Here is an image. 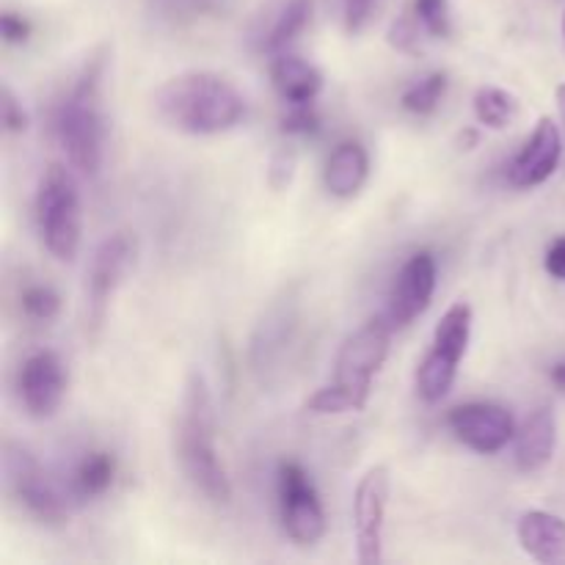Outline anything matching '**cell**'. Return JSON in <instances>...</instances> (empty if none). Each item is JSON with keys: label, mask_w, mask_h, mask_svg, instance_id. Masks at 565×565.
I'll return each mask as SVG.
<instances>
[{"label": "cell", "mask_w": 565, "mask_h": 565, "mask_svg": "<svg viewBox=\"0 0 565 565\" xmlns=\"http://www.w3.org/2000/svg\"><path fill=\"white\" fill-rule=\"evenodd\" d=\"M472 323L475 312L467 301H456L434 329V348L430 351L439 356L450 359V362L461 364L467 359L469 342H472Z\"/></svg>", "instance_id": "obj_21"}, {"label": "cell", "mask_w": 565, "mask_h": 565, "mask_svg": "<svg viewBox=\"0 0 565 565\" xmlns=\"http://www.w3.org/2000/svg\"><path fill=\"white\" fill-rule=\"evenodd\" d=\"M136 241L127 232H114L105 237L92 254V265L86 274V329L97 334L108 318L110 301L116 290L125 285L127 274L136 265Z\"/></svg>", "instance_id": "obj_7"}, {"label": "cell", "mask_w": 565, "mask_h": 565, "mask_svg": "<svg viewBox=\"0 0 565 565\" xmlns=\"http://www.w3.org/2000/svg\"><path fill=\"white\" fill-rule=\"evenodd\" d=\"M3 475L6 486H9V491L14 494V500L20 502L36 522L50 524V527L66 522L72 494L61 489V486L44 472L42 463L33 458V452L28 450V447L6 439Z\"/></svg>", "instance_id": "obj_6"}, {"label": "cell", "mask_w": 565, "mask_h": 565, "mask_svg": "<svg viewBox=\"0 0 565 565\" xmlns=\"http://www.w3.org/2000/svg\"><path fill=\"white\" fill-rule=\"evenodd\" d=\"M66 386H70V373H66L64 359L50 348L33 351L22 362L17 390H20L22 408L31 419L42 423V419L55 417L66 397Z\"/></svg>", "instance_id": "obj_11"}, {"label": "cell", "mask_w": 565, "mask_h": 565, "mask_svg": "<svg viewBox=\"0 0 565 565\" xmlns=\"http://www.w3.org/2000/svg\"><path fill=\"white\" fill-rule=\"evenodd\" d=\"M298 331V309L290 298H281L265 312L252 334V367L257 375L268 379L274 370L285 364Z\"/></svg>", "instance_id": "obj_14"}, {"label": "cell", "mask_w": 565, "mask_h": 565, "mask_svg": "<svg viewBox=\"0 0 565 565\" xmlns=\"http://www.w3.org/2000/svg\"><path fill=\"white\" fill-rule=\"evenodd\" d=\"M36 226L44 248L58 263H72L83 241V202L75 171L50 163L39 180Z\"/></svg>", "instance_id": "obj_4"}, {"label": "cell", "mask_w": 565, "mask_h": 565, "mask_svg": "<svg viewBox=\"0 0 565 565\" xmlns=\"http://www.w3.org/2000/svg\"><path fill=\"white\" fill-rule=\"evenodd\" d=\"M392 323L386 315L367 320L362 329L353 331L342 342L334 362V381L331 384L351 401L353 412H362L373 392L375 375L384 367L392 348Z\"/></svg>", "instance_id": "obj_5"}, {"label": "cell", "mask_w": 565, "mask_h": 565, "mask_svg": "<svg viewBox=\"0 0 565 565\" xmlns=\"http://www.w3.org/2000/svg\"><path fill=\"white\" fill-rule=\"evenodd\" d=\"M472 110L475 119L483 127H489V130H508V127L519 119L522 105H519L516 94L505 92V88L480 86L478 92H475Z\"/></svg>", "instance_id": "obj_22"}, {"label": "cell", "mask_w": 565, "mask_h": 565, "mask_svg": "<svg viewBox=\"0 0 565 565\" xmlns=\"http://www.w3.org/2000/svg\"><path fill=\"white\" fill-rule=\"evenodd\" d=\"M392 478L390 467L375 463L359 478L353 491V541L356 561L362 565L384 563V530L390 511Z\"/></svg>", "instance_id": "obj_8"}, {"label": "cell", "mask_w": 565, "mask_h": 565, "mask_svg": "<svg viewBox=\"0 0 565 565\" xmlns=\"http://www.w3.org/2000/svg\"><path fill=\"white\" fill-rule=\"evenodd\" d=\"M307 412L320 414V417H331V414L353 412V406H351V401H348V397L342 395V392L337 390L334 384H329V386H323V390H318L312 397H309Z\"/></svg>", "instance_id": "obj_31"}, {"label": "cell", "mask_w": 565, "mask_h": 565, "mask_svg": "<svg viewBox=\"0 0 565 565\" xmlns=\"http://www.w3.org/2000/svg\"><path fill=\"white\" fill-rule=\"evenodd\" d=\"M370 177V154L359 141L337 143L323 169L326 191L337 199H353Z\"/></svg>", "instance_id": "obj_19"}, {"label": "cell", "mask_w": 565, "mask_h": 565, "mask_svg": "<svg viewBox=\"0 0 565 565\" xmlns=\"http://www.w3.org/2000/svg\"><path fill=\"white\" fill-rule=\"evenodd\" d=\"M174 450L182 472L199 494H204L215 505H226L232 500V480L215 447L213 395L202 373H191L185 381L174 430Z\"/></svg>", "instance_id": "obj_3"}, {"label": "cell", "mask_w": 565, "mask_h": 565, "mask_svg": "<svg viewBox=\"0 0 565 565\" xmlns=\"http://www.w3.org/2000/svg\"><path fill=\"white\" fill-rule=\"evenodd\" d=\"M557 450V417L552 406H539L519 425L513 439V461L524 475H535L546 469Z\"/></svg>", "instance_id": "obj_16"}, {"label": "cell", "mask_w": 565, "mask_h": 565, "mask_svg": "<svg viewBox=\"0 0 565 565\" xmlns=\"http://www.w3.org/2000/svg\"><path fill=\"white\" fill-rule=\"evenodd\" d=\"M423 25L417 22L414 14H403L397 17L395 22L390 25V44L397 50V53H406V55H423Z\"/></svg>", "instance_id": "obj_27"}, {"label": "cell", "mask_w": 565, "mask_h": 565, "mask_svg": "<svg viewBox=\"0 0 565 565\" xmlns=\"http://www.w3.org/2000/svg\"><path fill=\"white\" fill-rule=\"evenodd\" d=\"M160 119L185 136H221L241 127L248 99L230 77L210 70H191L160 83L152 94Z\"/></svg>", "instance_id": "obj_1"}, {"label": "cell", "mask_w": 565, "mask_h": 565, "mask_svg": "<svg viewBox=\"0 0 565 565\" xmlns=\"http://www.w3.org/2000/svg\"><path fill=\"white\" fill-rule=\"evenodd\" d=\"M544 268L552 279L565 281V235L557 237V241H552V246L546 248Z\"/></svg>", "instance_id": "obj_34"}, {"label": "cell", "mask_w": 565, "mask_h": 565, "mask_svg": "<svg viewBox=\"0 0 565 565\" xmlns=\"http://www.w3.org/2000/svg\"><path fill=\"white\" fill-rule=\"evenodd\" d=\"M105 66L108 53L97 50L83 64L72 86L58 99L53 114V132L72 169L83 177H97L105 158Z\"/></svg>", "instance_id": "obj_2"}, {"label": "cell", "mask_w": 565, "mask_h": 565, "mask_svg": "<svg viewBox=\"0 0 565 565\" xmlns=\"http://www.w3.org/2000/svg\"><path fill=\"white\" fill-rule=\"evenodd\" d=\"M458 364L450 359L439 356V353L428 351L417 367V392L425 403H441L450 395L452 384H456Z\"/></svg>", "instance_id": "obj_23"}, {"label": "cell", "mask_w": 565, "mask_h": 565, "mask_svg": "<svg viewBox=\"0 0 565 565\" xmlns=\"http://www.w3.org/2000/svg\"><path fill=\"white\" fill-rule=\"evenodd\" d=\"M0 33H3L6 44H25L31 39L33 25L25 17L17 14V11H3V17H0Z\"/></svg>", "instance_id": "obj_32"}, {"label": "cell", "mask_w": 565, "mask_h": 565, "mask_svg": "<svg viewBox=\"0 0 565 565\" xmlns=\"http://www.w3.org/2000/svg\"><path fill=\"white\" fill-rule=\"evenodd\" d=\"M447 88H450L447 72H428V75L417 77L412 86H406L401 97L403 110H408L412 116H434L441 108V103H445Z\"/></svg>", "instance_id": "obj_24"}, {"label": "cell", "mask_w": 565, "mask_h": 565, "mask_svg": "<svg viewBox=\"0 0 565 565\" xmlns=\"http://www.w3.org/2000/svg\"><path fill=\"white\" fill-rule=\"evenodd\" d=\"M436 279H439V265L430 252H417L403 263L397 270L390 290V303H386V320L392 329H408L414 320L428 312L436 292Z\"/></svg>", "instance_id": "obj_10"}, {"label": "cell", "mask_w": 565, "mask_h": 565, "mask_svg": "<svg viewBox=\"0 0 565 565\" xmlns=\"http://www.w3.org/2000/svg\"><path fill=\"white\" fill-rule=\"evenodd\" d=\"M270 83L287 105H307L323 92V72L296 53H276L270 58Z\"/></svg>", "instance_id": "obj_18"}, {"label": "cell", "mask_w": 565, "mask_h": 565, "mask_svg": "<svg viewBox=\"0 0 565 565\" xmlns=\"http://www.w3.org/2000/svg\"><path fill=\"white\" fill-rule=\"evenodd\" d=\"M20 309L33 323H50L61 312V296L50 285H28L20 292Z\"/></svg>", "instance_id": "obj_25"}, {"label": "cell", "mask_w": 565, "mask_h": 565, "mask_svg": "<svg viewBox=\"0 0 565 565\" xmlns=\"http://www.w3.org/2000/svg\"><path fill=\"white\" fill-rule=\"evenodd\" d=\"M412 14L423 25L425 36L447 39L452 33V6L450 0H414Z\"/></svg>", "instance_id": "obj_26"}, {"label": "cell", "mask_w": 565, "mask_h": 565, "mask_svg": "<svg viewBox=\"0 0 565 565\" xmlns=\"http://www.w3.org/2000/svg\"><path fill=\"white\" fill-rule=\"evenodd\" d=\"M555 99H557V108H561V119H563V127H565V83L555 88Z\"/></svg>", "instance_id": "obj_36"}, {"label": "cell", "mask_w": 565, "mask_h": 565, "mask_svg": "<svg viewBox=\"0 0 565 565\" xmlns=\"http://www.w3.org/2000/svg\"><path fill=\"white\" fill-rule=\"evenodd\" d=\"M524 555L544 565H565V519L550 511H527L516 522Z\"/></svg>", "instance_id": "obj_17"}, {"label": "cell", "mask_w": 565, "mask_h": 565, "mask_svg": "<svg viewBox=\"0 0 565 565\" xmlns=\"http://www.w3.org/2000/svg\"><path fill=\"white\" fill-rule=\"evenodd\" d=\"M116 480V458L108 450H88L72 469V478L66 491L72 500L88 502L108 494Z\"/></svg>", "instance_id": "obj_20"}, {"label": "cell", "mask_w": 565, "mask_h": 565, "mask_svg": "<svg viewBox=\"0 0 565 565\" xmlns=\"http://www.w3.org/2000/svg\"><path fill=\"white\" fill-rule=\"evenodd\" d=\"M379 3L381 0H342V25H345V33H351V36L362 33L373 22Z\"/></svg>", "instance_id": "obj_30"}, {"label": "cell", "mask_w": 565, "mask_h": 565, "mask_svg": "<svg viewBox=\"0 0 565 565\" xmlns=\"http://www.w3.org/2000/svg\"><path fill=\"white\" fill-rule=\"evenodd\" d=\"M3 125L9 132L28 130V114L20 99L14 97V92H11V86H3Z\"/></svg>", "instance_id": "obj_33"}, {"label": "cell", "mask_w": 565, "mask_h": 565, "mask_svg": "<svg viewBox=\"0 0 565 565\" xmlns=\"http://www.w3.org/2000/svg\"><path fill=\"white\" fill-rule=\"evenodd\" d=\"M452 436L480 456H497L516 439V419L500 403H463L447 417Z\"/></svg>", "instance_id": "obj_12"}, {"label": "cell", "mask_w": 565, "mask_h": 565, "mask_svg": "<svg viewBox=\"0 0 565 565\" xmlns=\"http://www.w3.org/2000/svg\"><path fill=\"white\" fill-rule=\"evenodd\" d=\"M281 132H287V136H301V138L318 136L320 116H318V110L312 108V103L290 105V108H287V114L281 116Z\"/></svg>", "instance_id": "obj_29"}, {"label": "cell", "mask_w": 565, "mask_h": 565, "mask_svg": "<svg viewBox=\"0 0 565 565\" xmlns=\"http://www.w3.org/2000/svg\"><path fill=\"white\" fill-rule=\"evenodd\" d=\"M315 0H274L254 28V47L259 53H285L312 22Z\"/></svg>", "instance_id": "obj_15"}, {"label": "cell", "mask_w": 565, "mask_h": 565, "mask_svg": "<svg viewBox=\"0 0 565 565\" xmlns=\"http://www.w3.org/2000/svg\"><path fill=\"white\" fill-rule=\"evenodd\" d=\"M298 174V149L279 147L268 160V185L274 191H287Z\"/></svg>", "instance_id": "obj_28"}, {"label": "cell", "mask_w": 565, "mask_h": 565, "mask_svg": "<svg viewBox=\"0 0 565 565\" xmlns=\"http://www.w3.org/2000/svg\"><path fill=\"white\" fill-rule=\"evenodd\" d=\"M563 39H565V14H563Z\"/></svg>", "instance_id": "obj_37"}, {"label": "cell", "mask_w": 565, "mask_h": 565, "mask_svg": "<svg viewBox=\"0 0 565 565\" xmlns=\"http://www.w3.org/2000/svg\"><path fill=\"white\" fill-rule=\"evenodd\" d=\"M552 384H555L561 392H565V362L552 367Z\"/></svg>", "instance_id": "obj_35"}, {"label": "cell", "mask_w": 565, "mask_h": 565, "mask_svg": "<svg viewBox=\"0 0 565 565\" xmlns=\"http://www.w3.org/2000/svg\"><path fill=\"white\" fill-rule=\"evenodd\" d=\"M279 511L287 539L298 546H315L326 535V511L312 478L298 461L279 463Z\"/></svg>", "instance_id": "obj_9"}, {"label": "cell", "mask_w": 565, "mask_h": 565, "mask_svg": "<svg viewBox=\"0 0 565 565\" xmlns=\"http://www.w3.org/2000/svg\"><path fill=\"white\" fill-rule=\"evenodd\" d=\"M563 158V132L552 116H541L527 143L519 149L508 166V180L513 188H539L557 171Z\"/></svg>", "instance_id": "obj_13"}]
</instances>
